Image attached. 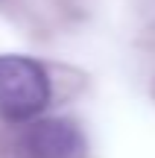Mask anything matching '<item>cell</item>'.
Here are the masks:
<instances>
[{
  "mask_svg": "<svg viewBox=\"0 0 155 158\" xmlns=\"http://www.w3.org/2000/svg\"><path fill=\"white\" fill-rule=\"evenodd\" d=\"M50 76L35 59L0 56V120L29 123L50 102Z\"/></svg>",
  "mask_w": 155,
  "mask_h": 158,
  "instance_id": "6da1fadb",
  "label": "cell"
},
{
  "mask_svg": "<svg viewBox=\"0 0 155 158\" xmlns=\"http://www.w3.org/2000/svg\"><path fill=\"white\" fill-rule=\"evenodd\" d=\"M12 158H85V135L62 117L29 120L9 141Z\"/></svg>",
  "mask_w": 155,
  "mask_h": 158,
  "instance_id": "7a4b0ae2",
  "label": "cell"
}]
</instances>
